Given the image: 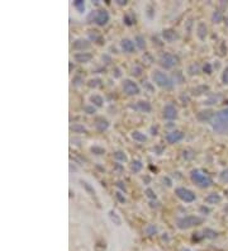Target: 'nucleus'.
Wrapping results in <instances>:
<instances>
[{
  "label": "nucleus",
  "mask_w": 228,
  "mask_h": 251,
  "mask_svg": "<svg viewBox=\"0 0 228 251\" xmlns=\"http://www.w3.org/2000/svg\"><path fill=\"white\" fill-rule=\"evenodd\" d=\"M152 80H154L156 82V85H158L160 88H171L172 86V81L171 79L167 76V75L165 72H161L158 70H155L154 72H152Z\"/></svg>",
  "instance_id": "f257e3e1"
},
{
  "label": "nucleus",
  "mask_w": 228,
  "mask_h": 251,
  "mask_svg": "<svg viewBox=\"0 0 228 251\" xmlns=\"http://www.w3.org/2000/svg\"><path fill=\"white\" fill-rule=\"evenodd\" d=\"M203 222V220L200 217H195V216H186L184 218H180L177 221V227L185 230V228H190L193 226H198Z\"/></svg>",
  "instance_id": "f03ea898"
},
{
  "label": "nucleus",
  "mask_w": 228,
  "mask_h": 251,
  "mask_svg": "<svg viewBox=\"0 0 228 251\" xmlns=\"http://www.w3.org/2000/svg\"><path fill=\"white\" fill-rule=\"evenodd\" d=\"M191 180L195 183L197 185L203 187V188L209 187L210 184H212V180H210L208 176H205L204 174L199 173L198 170H193V171H191Z\"/></svg>",
  "instance_id": "7ed1b4c3"
},
{
  "label": "nucleus",
  "mask_w": 228,
  "mask_h": 251,
  "mask_svg": "<svg viewBox=\"0 0 228 251\" xmlns=\"http://www.w3.org/2000/svg\"><path fill=\"white\" fill-rule=\"evenodd\" d=\"M213 126H214V128H217V129H222L223 127L228 126V109L222 111L221 113H218L214 117Z\"/></svg>",
  "instance_id": "20e7f679"
},
{
  "label": "nucleus",
  "mask_w": 228,
  "mask_h": 251,
  "mask_svg": "<svg viewBox=\"0 0 228 251\" xmlns=\"http://www.w3.org/2000/svg\"><path fill=\"white\" fill-rule=\"evenodd\" d=\"M175 194L186 203H190V202H194V200H195V194H194L191 190L186 189V188H176Z\"/></svg>",
  "instance_id": "39448f33"
},
{
  "label": "nucleus",
  "mask_w": 228,
  "mask_h": 251,
  "mask_svg": "<svg viewBox=\"0 0 228 251\" xmlns=\"http://www.w3.org/2000/svg\"><path fill=\"white\" fill-rule=\"evenodd\" d=\"M176 64H177V57H175L174 55H170V53H165L161 56V58H160V65L165 69H171Z\"/></svg>",
  "instance_id": "423d86ee"
},
{
  "label": "nucleus",
  "mask_w": 228,
  "mask_h": 251,
  "mask_svg": "<svg viewBox=\"0 0 228 251\" xmlns=\"http://www.w3.org/2000/svg\"><path fill=\"white\" fill-rule=\"evenodd\" d=\"M123 90H124V93L128 95H137L139 93V88L137 84L132 80H128V79L123 81Z\"/></svg>",
  "instance_id": "0eeeda50"
},
{
  "label": "nucleus",
  "mask_w": 228,
  "mask_h": 251,
  "mask_svg": "<svg viewBox=\"0 0 228 251\" xmlns=\"http://www.w3.org/2000/svg\"><path fill=\"white\" fill-rule=\"evenodd\" d=\"M109 20V14L107 10L104 9H100V10H96L95 12V15H94V22L98 24V26H104L107 24Z\"/></svg>",
  "instance_id": "6e6552de"
},
{
  "label": "nucleus",
  "mask_w": 228,
  "mask_h": 251,
  "mask_svg": "<svg viewBox=\"0 0 228 251\" xmlns=\"http://www.w3.org/2000/svg\"><path fill=\"white\" fill-rule=\"evenodd\" d=\"M184 138V133L180 132V131H174V132H170L166 135V141L168 144H176Z\"/></svg>",
  "instance_id": "1a4fd4ad"
},
{
  "label": "nucleus",
  "mask_w": 228,
  "mask_h": 251,
  "mask_svg": "<svg viewBox=\"0 0 228 251\" xmlns=\"http://www.w3.org/2000/svg\"><path fill=\"white\" fill-rule=\"evenodd\" d=\"M164 117L166 119H175L177 117V109L172 104H167L164 108Z\"/></svg>",
  "instance_id": "9d476101"
},
{
  "label": "nucleus",
  "mask_w": 228,
  "mask_h": 251,
  "mask_svg": "<svg viewBox=\"0 0 228 251\" xmlns=\"http://www.w3.org/2000/svg\"><path fill=\"white\" fill-rule=\"evenodd\" d=\"M162 37L165 38V41L167 42H174L176 38H177V35L175 33V31L172 29H165L162 32Z\"/></svg>",
  "instance_id": "9b49d317"
},
{
  "label": "nucleus",
  "mask_w": 228,
  "mask_h": 251,
  "mask_svg": "<svg viewBox=\"0 0 228 251\" xmlns=\"http://www.w3.org/2000/svg\"><path fill=\"white\" fill-rule=\"evenodd\" d=\"M121 46L124 49V52H133L134 51V43L131 39H123L121 42Z\"/></svg>",
  "instance_id": "f8f14e48"
},
{
  "label": "nucleus",
  "mask_w": 228,
  "mask_h": 251,
  "mask_svg": "<svg viewBox=\"0 0 228 251\" xmlns=\"http://www.w3.org/2000/svg\"><path fill=\"white\" fill-rule=\"evenodd\" d=\"M75 60L78 62H88L91 60V55L86 52H79L75 55Z\"/></svg>",
  "instance_id": "ddd939ff"
},
{
  "label": "nucleus",
  "mask_w": 228,
  "mask_h": 251,
  "mask_svg": "<svg viewBox=\"0 0 228 251\" xmlns=\"http://www.w3.org/2000/svg\"><path fill=\"white\" fill-rule=\"evenodd\" d=\"M89 47H90V43L86 39H78L74 43V48L75 49H80V51H81V49H84V48H89Z\"/></svg>",
  "instance_id": "4468645a"
},
{
  "label": "nucleus",
  "mask_w": 228,
  "mask_h": 251,
  "mask_svg": "<svg viewBox=\"0 0 228 251\" xmlns=\"http://www.w3.org/2000/svg\"><path fill=\"white\" fill-rule=\"evenodd\" d=\"M204 202H205L207 204H215V203L221 202V197H219L218 194H210V195H208V197L205 198Z\"/></svg>",
  "instance_id": "2eb2a0df"
},
{
  "label": "nucleus",
  "mask_w": 228,
  "mask_h": 251,
  "mask_svg": "<svg viewBox=\"0 0 228 251\" xmlns=\"http://www.w3.org/2000/svg\"><path fill=\"white\" fill-rule=\"evenodd\" d=\"M132 138H133L134 141H137V142H145V141L147 140V137L143 135V133L138 132V131L132 132Z\"/></svg>",
  "instance_id": "dca6fc26"
},
{
  "label": "nucleus",
  "mask_w": 228,
  "mask_h": 251,
  "mask_svg": "<svg viewBox=\"0 0 228 251\" xmlns=\"http://www.w3.org/2000/svg\"><path fill=\"white\" fill-rule=\"evenodd\" d=\"M137 108L138 109H141L142 112H146V113H148V112H151V105H150V103L148 102H138V104H137Z\"/></svg>",
  "instance_id": "f3484780"
},
{
  "label": "nucleus",
  "mask_w": 228,
  "mask_h": 251,
  "mask_svg": "<svg viewBox=\"0 0 228 251\" xmlns=\"http://www.w3.org/2000/svg\"><path fill=\"white\" fill-rule=\"evenodd\" d=\"M90 100L92 102V104H95L96 107H101L103 105V98H101L100 95H92L90 98Z\"/></svg>",
  "instance_id": "a211bd4d"
},
{
  "label": "nucleus",
  "mask_w": 228,
  "mask_h": 251,
  "mask_svg": "<svg viewBox=\"0 0 228 251\" xmlns=\"http://www.w3.org/2000/svg\"><path fill=\"white\" fill-rule=\"evenodd\" d=\"M109 217H110V220L117 224V226H119L121 223H122V221H121V218H119V217H118V214L114 212V211H110V212H109Z\"/></svg>",
  "instance_id": "6ab92c4d"
},
{
  "label": "nucleus",
  "mask_w": 228,
  "mask_h": 251,
  "mask_svg": "<svg viewBox=\"0 0 228 251\" xmlns=\"http://www.w3.org/2000/svg\"><path fill=\"white\" fill-rule=\"evenodd\" d=\"M142 169V162L141 161H138V160H136V161H133V164H132V170L133 171H139Z\"/></svg>",
  "instance_id": "aec40b11"
},
{
  "label": "nucleus",
  "mask_w": 228,
  "mask_h": 251,
  "mask_svg": "<svg viewBox=\"0 0 228 251\" xmlns=\"http://www.w3.org/2000/svg\"><path fill=\"white\" fill-rule=\"evenodd\" d=\"M114 157L118 158V160H121V161H125V160H127V156H125L124 152H122V151L115 152V154H114Z\"/></svg>",
  "instance_id": "412c9836"
},
{
  "label": "nucleus",
  "mask_w": 228,
  "mask_h": 251,
  "mask_svg": "<svg viewBox=\"0 0 228 251\" xmlns=\"http://www.w3.org/2000/svg\"><path fill=\"white\" fill-rule=\"evenodd\" d=\"M74 5L78 8L80 12H84V8H85V4H84V2H80V0H78V2L74 3Z\"/></svg>",
  "instance_id": "4be33fe9"
},
{
  "label": "nucleus",
  "mask_w": 228,
  "mask_h": 251,
  "mask_svg": "<svg viewBox=\"0 0 228 251\" xmlns=\"http://www.w3.org/2000/svg\"><path fill=\"white\" fill-rule=\"evenodd\" d=\"M71 129H72V131H75V132H79V131H80V132H86V129L84 128L82 126H79V124H75Z\"/></svg>",
  "instance_id": "5701e85b"
},
{
  "label": "nucleus",
  "mask_w": 228,
  "mask_h": 251,
  "mask_svg": "<svg viewBox=\"0 0 228 251\" xmlns=\"http://www.w3.org/2000/svg\"><path fill=\"white\" fill-rule=\"evenodd\" d=\"M146 194H147V197L148 198H151V199H156V194L154 193V190H152V189H146Z\"/></svg>",
  "instance_id": "b1692460"
},
{
  "label": "nucleus",
  "mask_w": 228,
  "mask_h": 251,
  "mask_svg": "<svg viewBox=\"0 0 228 251\" xmlns=\"http://www.w3.org/2000/svg\"><path fill=\"white\" fill-rule=\"evenodd\" d=\"M136 41H137V45H138V47H139V48H145V43H143V42H145V41H143V38H142V37H139V36H138V37L136 38Z\"/></svg>",
  "instance_id": "393cba45"
},
{
  "label": "nucleus",
  "mask_w": 228,
  "mask_h": 251,
  "mask_svg": "<svg viewBox=\"0 0 228 251\" xmlns=\"http://www.w3.org/2000/svg\"><path fill=\"white\" fill-rule=\"evenodd\" d=\"M91 151H92V152H96V155L104 154V150H103V148H99V147H92V148H91Z\"/></svg>",
  "instance_id": "a878e982"
},
{
  "label": "nucleus",
  "mask_w": 228,
  "mask_h": 251,
  "mask_svg": "<svg viewBox=\"0 0 228 251\" xmlns=\"http://www.w3.org/2000/svg\"><path fill=\"white\" fill-rule=\"evenodd\" d=\"M223 81L226 82V84H228V67L224 70V72H223Z\"/></svg>",
  "instance_id": "bb28decb"
},
{
  "label": "nucleus",
  "mask_w": 228,
  "mask_h": 251,
  "mask_svg": "<svg viewBox=\"0 0 228 251\" xmlns=\"http://www.w3.org/2000/svg\"><path fill=\"white\" fill-rule=\"evenodd\" d=\"M85 111H86V112H88L89 114H91V113H92V112H94L95 109H92V108H90V107H86V108H85Z\"/></svg>",
  "instance_id": "cd10ccee"
},
{
  "label": "nucleus",
  "mask_w": 228,
  "mask_h": 251,
  "mask_svg": "<svg viewBox=\"0 0 228 251\" xmlns=\"http://www.w3.org/2000/svg\"><path fill=\"white\" fill-rule=\"evenodd\" d=\"M117 198H118V199H119V200H121V202H124V200H125L124 198H122V195H121V193H117Z\"/></svg>",
  "instance_id": "c85d7f7f"
},
{
  "label": "nucleus",
  "mask_w": 228,
  "mask_h": 251,
  "mask_svg": "<svg viewBox=\"0 0 228 251\" xmlns=\"http://www.w3.org/2000/svg\"><path fill=\"white\" fill-rule=\"evenodd\" d=\"M185 251H189V250H185Z\"/></svg>",
  "instance_id": "c756f323"
}]
</instances>
